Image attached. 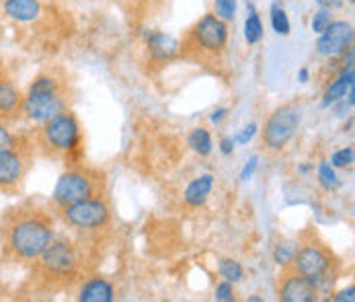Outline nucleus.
<instances>
[{
  "label": "nucleus",
  "instance_id": "f257e3e1",
  "mask_svg": "<svg viewBox=\"0 0 355 302\" xmlns=\"http://www.w3.org/2000/svg\"><path fill=\"white\" fill-rule=\"evenodd\" d=\"M95 245L99 243L80 239L76 235L53 237L50 247L29 265L31 292L35 294L74 292V288L97 269Z\"/></svg>",
  "mask_w": 355,
  "mask_h": 302
},
{
  "label": "nucleus",
  "instance_id": "f03ea898",
  "mask_svg": "<svg viewBox=\"0 0 355 302\" xmlns=\"http://www.w3.org/2000/svg\"><path fill=\"white\" fill-rule=\"evenodd\" d=\"M55 214L50 205L23 201L0 216V259L31 265L55 237Z\"/></svg>",
  "mask_w": 355,
  "mask_h": 302
},
{
  "label": "nucleus",
  "instance_id": "7ed1b4c3",
  "mask_svg": "<svg viewBox=\"0 0 355 302\" xmlns=\"http://www.w3.org/2000/svg\"><path fill=\"white\" fill-rule=\"evenodd\" d=\"M31 142L35 154L51 158L58 162H64L66 167L80 162L83 151H85V140H83V128L72 109L51 117L44 124H37Z\"/></svg>",
  "mask_w": 355,
  "mask_h": 302
},
{
  "label": "nucleus",
  "instance_id": "20e7f679",
  "mask_svg": "<svg viewBox=\"0 0 355 302\" xmlns=\"http://www.w3.org/2000/svg\"><path fill=\"white\" fill-rule=\"evenodd\" d=\"M70 105V83L55 72H42L31 81L23 95V117L37 126L68 111Z\"/></svg>",
  "mask_w": 355,
  "mask_h": 302
},
{
  "label": "nucleus",
  "instance_id": "39448f33",
  "mask_svg": "<svg viewBox=\"0 0 355 302\" xmlns=\"http://www.w3.org/2000/svg\"><path fill=\"white\" fill-rule=\"evenodd\" d=\"M228 48V25L218 15H203L187 29L179 44V56L198 66H218Z\"/></svg>",
  "mask_w": 355,
  "mask_h": 302
},
{
  "label": "nucleus",
  "instance_id": "423d86ee",
  "mask_svg": "<svg viewBox=\"0 0 355 302\" xmlns=\"http://www.w3.org/2000/svg\"><path fill=\"white\" fill-rule=\"evenodd\" d=\"M337 257L331 249V245L312 228L308 226L300 233L296 245H294V255L290 265L296 267L302 276L310 278L318 292H324L329 288V282L333 284L337 278Z\"/></svg>",
  "mask_w": 355,
  "mask_h": 302
},
{
  "label": "nucleus",
  "instance_id": "0eeeda50",
  "mask_svg": "<svg viewBox=\"0 0 355 302\" xmlns=\"http://www.w3.org/2000/svg\"><path fill=\"white\" fill-rule=\"evenodd\" d=\"M53 214L72 235L93 243H99L113 226V203L109 194L64 205L53 210Z\"/></svg>",
  "mask_w": 355,
  "mask_h": 302
},
{
  "label": "nucleus",
  "instance_id": "6e6552de",
  "mask_svg": "<svg viewBox=\"0 0 355 302\" xmlns=\"http://www.w3.org/2000/svg\"><path fill=\"white\" fill-rule=\"evenodd\" d=\"M109 194V177L107 173L87 165V162H76L70 165L58 179L53 192L50 198L51 210H60L64 205L76 203V201L89 200V198H97V196H105Z\"/></svg>",
  "mask_w": 355,
  "mask_h": 302
},
{
  "label": "nucleus",
  "instance_id": "1a4fd4ad",
  "mask_svg": "<svg viewBox=\"0 0 355 302\" xmlns=\"http://www.w3.org/2000/svg\"><path fill=\"white\" fill-rule=\"evenodd\" d=\"M35 162V149L29 134H19L17 140L0 151V194H17Z\"/></svg>",
  "mask_w": 355,
  "mask_h": 302
},
{
  "label": "nucleus",
  "instance_id": "9d476101",
  "mask_svg": "<svg viewBox=\"0 0 355 302\" xmlns=\"http://www.w3.org/2000/svg\"><path fill=\"white\" fill-rule=\"evenodd\" d=\"M302 121V105L300 103H284L273 109L263 126V149L271 154L282 152L290 140L296 136Z\"/></svg>",
  "mask_w": 355,
  "mask_h": 302
},
{
  "label": "nucleus",
  "instance_id": "9b49d317",
  "mask_svg": "<svg viewBox=\"0 0 355 302\" xmlns=\"http://www.w3.org/2000/svg\"><path fill=\"white\" fill-rule=\"evenodd\" d=\"M277 299L284 302H314L318 301V288L310 278L302 276L296 267L290 263L282 265V271L277 276L275 284Z\"/></svg>",
  "mask_w": 355,
  "mask_h": 302
},
{
  "label": "nucleus",
  "instance_id": "f8f14e48",
  "mask_svg": "<svg viewBox=\"0 0 355 302\" xmlns=\"http://www.w3.org/2000/svg\"><path fill=\"white\" fill-rule=\"evenodd\" d=\"M318 35L320 37H318L316 50L320 56H327V58L343 56L354 46V27L347 21H331V25Z\"/></svg>",
  "mask_w": 355,
  "mask_h": 302
},
{
  "label": "nucleus",
  "instance_id": "ddd939ff",
  "mask_svg": "<svg viewBox=\"0 0 355 302\" xmlns=\"http://www.w3.org/2000/svg\"><path fill=\"white\" fill-rule=\"evenodd\" d=\"M23 95L25 93L8 76L0 81V121L2 124H12L23 117Z\"/></svg>",
  "mask_w": 355,
  "mask_h": 302
},
{
  "label": "nucleus",
  "instance_id": "4468645a",
  "mask_svg": "<svg viewBox=\"0 0 355 302\" xmlns=\"http://www.w3.org/2000/svg\"><path fill=\"white\" fill-rule=\"evenodd\" d=\"M74 299L80 302H111L115 299V288L107 278L91 274L74 288Z\"/></svg>",
  "mask_w": 355,
  "mask_h": 302
},
{
  "label": "nucleus",
  "instance_id": "2eb2a0df",
  "mask_svg": "<svg viewBox=\"0 0 355 302\" xmlns=\"http://www.w3.org/2000/svg\"><path fill=\"white\" fill-rule=\"evenodd\" d=\"M148 53L153 62H160V64L171 62L179 56V42L171 35L156 31L148 37Z\"/></svg>",
  "mask_w": 355,
  "mask_h": 302
},
{
  "label": "nucleus",
  "instance_id": "dca6fc26",
  "mask_svg": "<svg viewBox=\"0 0 355 302\" xmlns=\"http://www.w3.org/2000/svg\"><path fill=\"white\" fill-rule=\"evenodd\" d=\"M4 15L19 23H31L42 15L40 0H4Z\"/></svg>",
  "mask_w": 355,
  "mask_h": 302
},
{
  "label": "nucleus",
  "instance_id": "f3484780",
  "mask_svg": "<svg viewBox=\"0 0 355 302\" xmlns=\"http://www.w3.org/2000/svg\"><path fill=\"white\" fill-rule=\"evenodd\" d=\"M352 87H354V68H347V70L341 72L339 78L331 81V85H329L327 91H324L322 105H331V103H335V101L343 99L345 93H347V89H352Z\"/></svg>",
  "mask_w": 355,
  "mask_h": 302
},
{
  "label": "nucleus",
  "instance_id": "a211bd4d",
  "mask_svg": "<svg viewBox=\"0 0 355 302\" xmlns=\"http://www.w3.org/2000/svg\"><path fill=\"white\" fill-rule=\"evenodd\" d=\"M211 187H214V177H211V175H202V177H198V179L187 187V192H185V201H187L189 205H193V208L202 205L203 201L207 200Z\"/></svg>",
  "mask_w": 355,
  "mask_h": 302
},
{
  "label": "nucleus",
  "instance_id": "6ab92c4d",
  "mask_svg": "<svg viewBox=\"0 0 355 302\" xmlns=\"http://www.w3.org/2000/svg\"><path fill=\"white\" fill-rule=\"evenodd\" d=\"M249 8H251V15L247 17V23H245V37H247L249 46H254L263 37V23H261L259 15L253 10V4H249Z\"/></svg>",
  "mask_w": 355,
  "mask_h": 302
},
{
  "label": "nucleus",
  "instance_id": "aec40b11",
  "mask_svg": "<svg viewBox=\"0 0 355 302\" xmlns=\"http://www.w3.org/2000/svg\"><path fill=\"white\" fill-rule=\"evenodd\" d=\"M189 146L198 154H209L211 152V138H209V132L205 128H196L191 134H189Z\"/></svg>",
  "mask_w": 355,
  "mask_h": 302
},
{
  "label": "nucleus",
  "instance_id": "412c9836",
  "mask_svg": "<svg viewBox=\"0 0 355 302\" xmlns=\"http://www.w3.org/2000/svg\"><path fill=\"white\" fill-rule=\"evenodd\" d=\"M218 271L226 282H239L245 276V269L241 267V263L232 261V259H220L218 261Z\"/></svg>",
  "mask_w": 355,
  "mask_h": 302
},
{
  "label": "nucleus",
  "instance_id": "4be33fe9",
  "mask_svg": "<svg viewBox=\"0 0 355 302\" xmlns=\"http://www.w3.org/2000/svg\"><path fill=\"white\" fill-rule=\"evenodd\" d=\"M269 17H271V27H273L275 33H279V35H288L290 33V19H288L286 10L279 4L271 6V15Z\"/></svg>",
  "mask_w": 355,
  "mask_h": 302
},
{
  "label": "nucleus",
  "instance_id": "5701e85b",
  "mask_svg": "<svg viewBox=\"0 0 355 302\" xmlns=\"http://www.w3.org/2000/svg\"><path fill=\"white\" fill-rule=\"evenodd\" d=\"M216 15L224 21H232L236 15V0H216Z\"/></svg>",
  "mask_w": 355,
  "mask_h": 302
},
{
  "label": "nucleus",
  "instance_id": "b1692460",
  "mask_svg": "<svg viewBox=\"0 0 355 302\" xmlns=\"http://www.w3.org/2000/svg\"><path fill=\"white\" fill-rule=\"evenodd\" d=\"M331 10H327V8H320L314 17H312V31L314 33H322L329 25H331Z\"/></svg>",
  "mask_w": 355,
  "mask_h": 302
},
{
  "label": "nucleus",
  "instance_id": "393cba45",
  "mask_svg": "<svg viewBox=\"0 0 355 302\" xmlns=\"http://www.w3.org/2000/svg\"><path fill=\"white\" fill-rule=\"evenodd\" d=\"M352 162H354V149L352 146H347V149H343V151L333 154V165L335 167H347Z\"/></svg>",
  "mask_w": 355,
  "mask_h": 302
},
{
  "label": "nucleus",
  "instance_id": "a878e982",
  "mask_svg": "<svg viewBox=\"0 0 355 302\" xmlns=\"http://www.w3.org/2000/svg\"><path fill=\"white\" fill-rule=\"evenodd\" d=\"M216 299L218 301H234V290H232V282H220L216 286Z\"/></svg>",
  "mask_w": 355,
  "mask_h": 302
},
{
  "label": "nucleus",
  "instance_id": "bb28decb",
  "mask_svg": "<svg viewBox=\"0 0 355 302\" xmlns=\"http://www.w3.org/2000/svg\"><path fill=\"white\" fill-rule=\"evenodd\" d=\"M292 255H294V245H279L277 249H275V261L279 263V265H286V263H290L292 261Z\"/></svg>",
  "mask_w": 355,
  "mask_h": 302
},
{
  "label": "nucleus",
  "instance_id": "cd10ccee",
  "mask_svg": "<svg viewBox=\"0 0 355 302\" xmlns=\"http://www.w3.org/2000/svg\"><path fill=\"white\" fill-rule=\"evenodd\" d=\"M17 136H19V134H15V132L8 130V124H2V121H0V151L6 149V146H10V144L17 140Z\"/></svg>",
  "mask_w": 355,
  "mask_h": 302
},
{
  "label": "nucleus",
  "instance_id": "c85d7f7f",
  "mask_svg": "<svg viewBox=\"0 0 355 302\" xmlns=\"http://www.w3.org/2000/svg\"><path fill=\"white\" fill-rule=\"evenodd\" d=\"M320 181H322L329 190L337 185V181H335V173L331 171V167H329L327 162H322V165H320Z\"/></svg>",
  "mask_w": 355,
  "mask_h": 302
},
{
  "label": "nucleus",
  "instance_id": "c756f323",
  "mask_svg": "<svg viewBox=\"0 0 355 302\" xmlns=\"http://www.w3.org/2000/svg\"><path fill=\"white\" fill-rule=\"evenodd\" d=\"M354 294H355V288H354V286H349V288H347V290H343V292H341L339 296H333V301H335V302H343V301L354 302V299H355Z\"/></svg>",
  "mask_w": 355,
  "mask_h": 302
},
{
  "label": "nucleus",
  "instance_id": "7c9ffc66",
  "mask_svg": "<svg viewBox=\"0 0 355 302\" xmlns=\"http://www.w3.org/2000/svg\"><path fill=\"white\" fill-rule=\"evenodd\" d=\"M322 8H327V10H333V8H339L341 4H343V0H316Z\"/></svg>",
  "mask_w": 355,
  "mask_h": 302
},
{
  "label": "nucleus",
  "instance_id": "2f4dec72",
  "mask_svg": "<svg viewBox=\"0 0 355 302\" xmlns=\"http://www.w3.org/2000/svg\"><path fill=\"white\" fill-rule=\"evenodd\" d=\"M253 134H254V124H251V126H247V128H245V132L241 134L239 142H243V144H245L247 140H251V138H253Z\"/></svg>",
  "mask_w": 355,
  "mask_h": 302
},
{
  "label": "nucleus",
  "instance_id": "473e14b6",
  "mask_svg": "<svg viewBox=\"0 0 355 302\" xmlns=\"http://www.w3.org/2000/svg\"><path fill=\"white\" fill-rule=\"evenodd\" d=\"M254 167H257V158H253V160H251V165H247V167H245V171H243V179H249V177H251V173L254 171Z\"/></svg>",
  "mask_w": 355,
  "mask_h": 302
},
{
  "label": "nucleus",
  "instance_id": "72a5a7b5",
  "mask_svg": "<svg viewBox=\"0 0 355 302\" xmlns=\"http://www.w3.org/2000/svg\"><path fill=\"white\" fill-rule=\"evenodd\" d=\"M230 151H232V140H228V138H226V140L222 142V152H224V154H228Z\"/></svg>",
  "mask_w": 355,
  "mask_h": 302
},
{
  "label": "nucleus",
  "instance_id": "f704fd0d",
  "mask_svg": "<svg viewBox=\"0 0 355 302\" xmlns=\"http://www.w3.org/2000/svg\"><path fill=\"white\" fill-rule=\"evenodd\" d=\"M224 113H226V111H224V109H220V111H216V113H214V115H211V121H218V119H220V117H222V115H224Z\"/></svg>",
  "mask_w": 355,
  "mask_h": 302
},
{
  "label": "nucleus",
  "instance_id": "c9c22d12",
  "mask_svg": "<svg viewBox=\"0 0 355 302\" xmlns=\"http://www.w3.org/2000/svg\"><path fill=\"white\" fill-rule=\"evenodd\" d=\"M300 78H302V83H306V78H308V72H306V70L300 72Z\"/></svg>",
  "mask_w": 355,
  "mask_h": 302
},
{
  "label": "nucleus",
  "instance_id": "e433bc0d",
  "mask_svg": "<svg viewBox=\"0 0 355 302\" xmlns=\"http://www.w3.org/2000/svg\"><path fill=\"white\" fill-rule=\"evenodd\" d=\"M4 76H6V74H4V72H2V70H0V81H2V78H4Z\"/></svg>",
  "mask_w": 355,
  "mask_h": 302
},
{
  "label": "nucleus",
  "instance_id": "4c0bfd02",
  "mask_svg": "<svg viewBox=\"0 0 355 302\" xmlns=\"http://www.w3.org/2000/svg\"><path fill=\"white\" fill-rule=\"evenodd\" d=\"M349 2H354V0H349Z\"/></svg>",
  "mask_w": 355,
  "mask_h": 302
}]
</instances>
